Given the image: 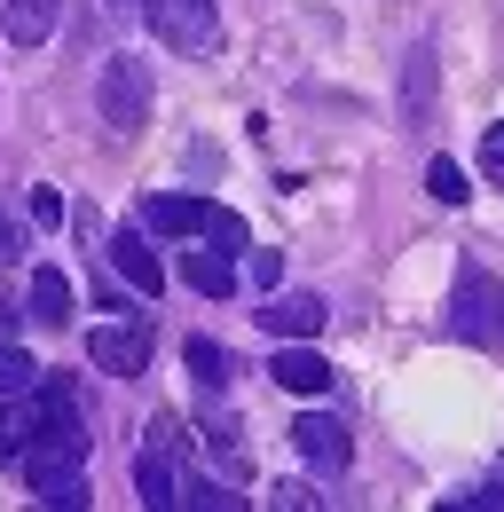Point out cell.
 I'll use <instances>...</instances> for the list:
<instances>
[{
    "label": "cell",
    "instance_id": "obj_1",
    "mask_svg": "<svg viewBox=\"0 0 504 512\" xmlns=\"http://www.w3.org/2000/svg\"><path fill=\"white\" fill-rule=\"evenodd\" d=\"M142 229H158V237H205V245H221V253H245V221L229 213V205H205V197H142Z\"/></svg>",
    "mask_w": 504,
    "mask_h": 512
},
{
    "label": "cell",
    "instance_id": "obj_2",
    "mask_svg": "<svg viewBox=\"0 0 504 512\" xmlns=\"http://www.w3.org/2000/svg\"><path fill=\"white\" fill-rule=\"evenodd\" d=\"M95 103H103V127L119 134V142H134V134L150 127V64H142V56H111Z\"/></svg>",
    "mask_w": 504,
    "mask_h": 512
},
{
    "label": "cell",
    "instance_id": "obj_3",
    "mask_svg": "<svg viewBox=\"0 0 504 512\" xmlns=\"http://www.w3.org/2000/svg\"><path fill=\"white\" fill-rule=\"evenodd\" d=\"M142 16H150V32H158L174 56H213V48H221L213 0H142Z\"/></svg>",
    "mask_w": 504,
    "mask_h": 512
},
{
    "label": "cell",
    "instance_id": "obj_4",
    "mask_svg": "<svg viewBox=\"0 0 504 512\" xmlns=\"http://www.w3.org/2000/svg\"><path fill=\"white\" fill-rule=\"evenodd\" d=\"M497 316H504V292L489 268H457V292H449V331L457 339H497Z\"/></svg>",
    "mask_w": 504,
    "mask_h": 512
},
{
    "label": "cell",
    "instance_id": "obj_5",
    "mask_svg": "<svg viewBox=\"0 0 504 512\" xmlns=\"http://www.w3.org/2000/svg\"><path fill=\"white\" fill-rule=\"evenodd\" d=\"M87 363L111 371V379H142L150 371V331L142 323H95L87 331Z\"/></svg>",
    "mask_w": 504,
    "mask_h": 512
},
{
    "label": "cell",
    "instance_id": "obj_6",
    "mask_svg": "<svg viewBox=\"0 0 504 512\" xmlns=\"http://www.w3.org/2000/svg\"><path fill=\"white\" fill-rule=\"evenodd\" d=\"M292 449L308 457L315 473H347V457H355V434H347L339 418H323V410H308V418L292 426Z\"/></svg>",
    "mask_w": 504,
    "mask_h": 512
},
{
    "label": "cell",
    "instance_id": "obj_7",
    "mask_svg": "<svg viewBox=\"0 0 504 512\" xmlns=\"http://www.w3.org/2000/svg\"><path fill=\"white\" fill-rule=\"evenodd\" d=\"M111 268H119L142 300H150V292H166V260L150 253V237H142V229H119V237H111Z\"/></svg>",
    "mask_w": 504,
    "mask_h": 512
},
{
    "label": "cell",
    "instance_id": "obj_8",
    "mask_svg": "<svg viewBox=\"0 0 504 512\" xmlns=\"http://www.w3.org/2000/svg\"><path fill=\"white\" fill-rule=\"evenodd\" d=\"M134 489H142V505H150V512L182 505V473H174V449H166V442H150L142 457H134Z\"/></svg>",
    "mask_w": 504,
    "mask_h": 512
},
{
    "label": "cell",
    "instance_id": "obj_9",
    "mask_svg": "<svg viewBox=\"0 0 504 512\" xmlns=\"http://www.w3.org/2000/svg\"><path fill=\"white\" fill-rule=\"evenodd\" d=\"M260 323H268L276 339H315V331L331 323V308H323L315 292H276V300L260 308Z\"/></svg>",
    "mask_w": 504,
    "mask_h": 512
},
{
    "label": "cell",
    "instance_id": "obj_10",
    "mask_svg": "<svg viewBox=\"0 0 504 512\" xmlns=\"http://www.w3.org/2000/svg\"><path fill=\"white\" fill-rule=\"evenodd\" d=\"M32 434H40V386L32 394H0V465H24Z\"/></svg>",
    "mask_w": 504,
    "mask_h": 512
},
{
    "label": "cell",
    "instance_id": "obj_11",
    "mask_svg": "<svg viewBox=\"0 0 504 512\" xmlns=\"http://www.w3.org/2000/svg\"><path fill=\"white\" fill-rule=\"evenodd\" d=\"M268 379L284 386V394H323V386H331V363L315 355L308 339H284V355L268 363Z\"/></svg>",
    "mask_w": 504,
    "mask_h": 512
},
{
    "label": "cell",
    "instance_id": "obj_12",
    "mask_svg": "<svg viewBox=\"0 0 504 512\" xmlns=\"http://www.w3.org/2000/svg\"><path fill=\"white\" fill-rule=\"evenodd\" d=\"M63 0H0V40H16V48H40L48 32H56Z\"/></svg>",
    "mask_w": 504,
    "mask_h": 512
},
{
    "label": "cell",
    "instance_id": "obj_13",
    "mask_svg": "<svg viewBox=\"0 0 504 512\" xmlns=\"http://www.w3.org/2000/svg\"><path fill=\"white\" fill-rule=\"evenodd\" d=\"M24 316H32V323H48V331H63V323H71V276H63V268H32Z\"/></svg>",
    "mask_w": 504,
    "mask_h": 512
},
{
    "label": "cell",
    "instance_id": "obj_14",
    "mask_svg": "<svg viewBox=\"0 0 504 512\" xmlns=\"http://www.w3.org/2000/svg\"><path fill=\"white\" fill-rule=\"evenodd\" d=\"M182 284H189V292H205V300H229V292H237V260L221 253V245L182 253Z\"/></svg>",
    "mask_w": 504,
    "mask_h": 512
},
{
    "label": "cell",
    "instance_id": "obj_15",
    "mask_svg": "<svg viewBox=\"0 0 504 512\" xmlns=\"http://www.w3.org/2000/svg\"><path fill=\"white\" fill-rule=\"evenodd\" d=\"M182 355H189V371H197V386H213V394H221V386H229V371H237V363H229L213 339H189Z\"/></svg>",
    "mask_w": 504,
    "mask_h": 512
},
{
    "label": "cell",
    "instance_id": "obj_16",
    "mask_svg": "<svg viewBox=\"0 0 504 512\" xmlns=\"http://www.w3.org/2000/svg\"><path fill=\"white\" fill-rule=\"evenodd\" d=\"M32 386H40V363H32L24 347L0 339V394H32Z\"/></svg>",
    "mask_w": 504,
    "mask_h": 512
},
{
    "label": "cell",
    "instance_id": "obj_17",
    "mask_svg": "<svg viewBox=\"0 0 504 512\" xmlns=\"http://www.w3.org/2000/svg\"><path fill=\"white\" fill-rule=\"evenodd\" d=\"M426 190H434L441 205H465L473 182H465V166H457V158H434V166H426Z\"/></svg>",
    "mask_w": 504,
    "mask_h": 512
},
{
    "label": "cell",
    "instance_id": "obj_18",
    "mask_svg": "<svg viewBox=\"0 0 504 512\" xmlns=\"http://www.w3.org/2000/svg\"><path fill=\"white\" fill-rule=\"evenodd\" d=\"M32 497H40L48 512H79V505H87V481H79V473H56V481H40Z\"/></svg>",
    "mask_w": 504,
    "mask_h": 512
},
{
    "label": "cell",
    "instance_id": "obj_19",
    "mask_svg": "<svg viewBox=\"0 0 504 512\" xmlns=\"http://www.w3.org/2000/svg\"><path fill=\"white\" fill-rule=\"evenodd\" d=\"M205 449H213L229 473H245V449H237V426H229V418H213V426H205Z\"/></svg>",
    "mask_w": 504,
    "mask_h": 512
},
{
    "label": "cell",
    "instance_id": "obj_20",
    "mask_svg": "<svg viewBox=\"0 0 504 512\" xmlns=\"http://www.w3.org/2000/svg\"><path fill=\"white\" fill-rule=\"evenodd\" d=\"M182 505L189 512H229L237 497H229V489H213V481H182Z\"/></svg>",
    "mask_w": 504,
    "mask_h": 512
},
{
    "label": "cell",
    "instance_id": "obj_21",
    "mask_svg": "<svg viewBox=\"0 0 504 512\" xmlns=\"http://www.w3.org/2000/svg\"><path fill=\"white\" fill-rule=\"evenodd\" d=\"M32 221H40V229H56V221H63V197L56 190H32Z\"/></svg>",
    "mask_w": 504,
    "mask_h": 512
},
{
    "label": "cell",
    "instance_id": "obj_22",
    "mask_svg": "<svg viewBox=\"0 0 504 512\" xmlns=\"http://www.w3.org/2000/svg\"><path fill=\"white\" fill-rule=\"evenodd\" d=\"M481 166L497 174V190H504V127H489V142H481Z\"/></svg>",
    "mask_w": 504,
    "mask_h": 512
},
{
    "label": "cell",
    "instance_id": "obj_23",
    "mask_svg": "<svg viewBox=\"0 0 504 512\" xmlns=\"http://www.w3.org/2000/svg\"><path fill=\"white\" fill-rule=\"evenodd\" d=\"M16 260H24V237H16V221L0 213V268H16Z\"/></svg>",
    "mask_w": 504,
    "mask_h": 512
},
{
    "label": "cell",
    "instance_id": "obj_24",
    "mask_svg": "<svg viewBox=\"0 0 504 512\" xmlns=\"http://www.w3.org/2000/svg\"><path fill=\"white\" fill-rule=\"evenodd\" d=\"M276 505H284V512H308V505H323V497H315V489H300V481H284V489H276Z\"/></svg>",
    "mask_w": 504,
    "mask_h": 512
},
{
    "label": "cell",
    "instance_id": "obj_25",
    "mask_svg": "<svg viewBox=\"0 0 504 512\" xmlns=\"http://www.w3.org/2000/svg\"><path fill=\"white\" fill-rule=\"evenodd\" d=\"M16 316H24V308H16V300H0V339L16 331Z\"/></svg>",
    "mask_w": 504,
    "mask_h": 512
},
{
    "label": "cell",
    "instance_id": "obj_26",
    "mask_svg": "<svg viewBox=\"0 0 504 512\" xmlns=\"http://www.w3.org/2000/svg\"><path fill=\"white\" fill-rule=\"evenodd\" d=\"M497 339H504V316H497Z\"/></svg>",
    "mask_w": 504,
    "mask_h": 512
},
{
    "label": "cell",
    "instance_id": "obj_27",
    "mask_svg": "<svg viewBox=\"0 0 504 512\" xmlns=\"http://www.w3.org/2000/svg\"><path fill=\"white\" fill-rule=\"evenodd\" d=\"M111 8H126V0H111Z\"/></svg>",
    "mask_w": 504,
    "mask_h": 512
}]
</instances>
